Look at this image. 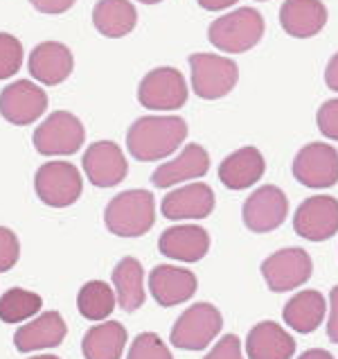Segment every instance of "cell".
<instances>
[{
    "instance_id": "obj_17",
    "label": "cell",
    "mask_w": 338,
    "mask_h": 359,
    "mask_svg": "<svg viewBox=\"0 0 338 359\" xmlns=\"http://www.w3.org/2000/svg\"><path fill=\"white\" fill-rule=\"evenodd\" d=\"M167 219H203L214 210V192L206 183H190L171 190L160 203Z\"/></svg>"
},
{
    "instance_id": "obj_19",
    "label": "cell",
    "mask_w": 338,
    "mask_h": 359,
    "mask_svg": "<svg viewBox=\"0 0 338 359\" xmlns=\"http://www.w3.org/2000/svg\"><path fill=\"white\" fill-rule=\"evenodd\" d=\"M66 337V321L59 312H43L29 323L20 325L14 334V346L18 353L43 351V348L61 346Z\"/></svg>"
},
{
    "instance_id": "obj_37",
    "label": "cell",
    "mask_w": 338,
    "mask_h": 359,
    "mask_svg": "<svg viewBox=\"0 0 338 359\" xmlns=\"http://www.w3.org/2000/svg\"><path fill=\"white\" fill-rule=\"evenodd\" d=\"M325 81H327V86L338 93V53L330 59V64L325 68Z\"/></svg>"
},
{
    "instance_id": "obj_18",
    "label": "cell",
    "mask_w": 338,
    "mask_h": 359,
    "mask_svg": "<svg viewBox=\"0 0 338 359\" xmlns=\"http://www.w3.org/2000/svg\"><path fill=\"white\" fill-rule=\"evenodd\" d=\"M197 276L188 269H178L171 264H160L149 273V290L151 296L162 307L181 305L190 301L197 292Z\"/></svg>"
},
{
    "instance_id": "obj_25",
    "label": "cell",
    "mask_w": 338,
    "mask_h": 359,
    "mask_svg": "<svg viewBox=\"0 0 338 359\" xmlns=\"http://www.w3.org/2000/svg\"><path fill=\"white\" fill-rule=\"evenodd\" d=\"M127 346V327L118 321L93 325L84 334L81 353L86 359H120Z\"/></svg>"
},
{
    "instance_id": "obj_33",
    "label": "cell",
    "mask_w": 338,
    "mask_h": 359,
    "mask_svg": "<svg viewBox=\"0 0 338 359\" xmlns=\"http://www.w3.org/2000/svg\"><path fill=\"white\" fill-rule=\"evenodd\" d=\"M316 125H318L323 136L338 140V97L327 100L318 109V114H316Z\"/></svg>"
},
{
    "instance_id": "obj_8",
    "label": "cell",
    "mask_w": 338,
    "mask_h": 359,
    "mask_svg": "<svg viewBox=\"0 0 338 359\" xmlns=\"http://www.w3.org/2000/svg\"><path fill=\"white\" fill-rule=\"evenodd\" d=\"M188 84L176 68L160 66L142 77L138 86V102L151 111H174L188 102Z\"/></svg>"
},
{
    "instance_id": "obj_15",
    "label": "cell",
    "mask_w": 338,
    "mask_h": 359,
    "mask_svg": "<svg viewBox=\"0 0 338 359\" xmlns=\"http://www.w3.org/2000/svg\"><path fill=\"white\" fill-rule=\"evenodd\" d=\"M29 73L36 81L48 86H57L66 81L75 68V57L70 48L59 41H43L29 55Z\"/></svg>"
},
{
    "instance_id": "obj_40",
    "label": "cell",
    "mask_w": 338,
    "mask_h": 359,
    "mask_svg": "<svg viewBox=\"0 0 338 359\" xmlns=\"http://www.w3.org/2000/svg\"><path fill=\"white\" fill-rule=\"evenodd\" d=\"M32 359H59L55 355H38V357H32Z\"/></svg>"
},
{
    "instance_id": "obj_23",
    "label": "cell",
    "mask_w": 338,
    "mask_h": 359,
    "mask_svg": "<svg viewBox=\"0 0 338 359\" xmlns=\"http://www.w3.org/2000/svg\"><path fill=\"white\" fill-rule=\"evenodd\" d=\"M248 359H291L295 353V341L273 321H262L248 332L246 341Z\"/></svg>"
},
{
    "instance_id": "obj_38",
    "label": "cell",
    "mask_w": 338,
    "mask_h": 359,
    "mask_svg": "<svg viewBox=\"0 0 338 359\" xmlns=\"http://www.w3.org/2000/svg\"><path fill=\"white\" fill-rule=\"evenodd\" d=\"M197 3L203 9H208V12H221V9L232 7L234 3H237V0H197Z\"/></svg>"
},
{
    "instance_id": "obj_4",
    "label": "cell",
    "mask_w": 338,
    "mask_h": 359,
    "mask_svg": "<svg viewBox=\"0 0 338 359\" xmlns=\"http://www.w3.org/2000/svg\"><path fill=\"white\" fill-rule=\"evenodd\" d=\"M192 70V88L194 95L201 100H219L225 97L239 81V68L232 59L221 55L197 53L190 55Z\"/></svg>"
},
{
    "instance_id": "obj_2",
    "label": "cell",
    "mask_w": 338,
    "mask_h": 359,
    "mask_svg": "<svg viewBox=\"0 0 338 359\" xmlns=\"http://www.w3.org/2000/svg\"><path fill=\"white\" fill-rule=\"evenodd\" d=\"M106 229L120 238H140L156 222V201L149 190H127L108 201Z\"/></svg>"
},
{
    "instance_id": "obj_27",
    "label": "cell",
    "mask_w": 338,
    "mask_h": 359,
    "mask_svg": "<svg viewBox=\"0 0 338 359\" xmlns=\"http://www.w3.org/2000/svg\"><path fill=\"white\" fill-rule=\"evenodd\" d=\"M284 321L286 325H291L295 332L309 334L316 327L321 325L325 316V299L321 292H300L286 303L284 307Z\"/></svg>"
},
{
    "instance_id": "obj_36",
    "label": "cell",
    "mask_w": 338,
    "mask_h": 359,
    "mask_svg": "<svg viewBox=\"0 0 338 359\" xmlns=\"http://www.w3.org/2000/svg\"><path fill=\"white\" fill-rule=\"evenodd\" d=\"M327 337L338 344V285L330 294V321H327Z\"/></svg>"
},
{
    "instance_id": "obj_26",
    "label": "cell",
    "mask_w": 338,
    "mask_h": 359,
    "mask_svg": "<svg viewBox=\"0 0 338 359\" xmlns=\"http://www.w3.org/2000/svg\"><path fill=\"white\" fill-rule=\"evenodd\" d=\"M113 285L122 310L136 312L145 303V271L136 258H122L113 269Z\"/></svg>"
},
{
    "instance_id": "obj_14",
    "label": "cell",
    "mask_w": 338,
    "mask_h": 359,
    "mask_svg": "<svg viewBox=\"0 0 338 359\" xmlns=\"http://www.w3.org/2000/svg\"><path fill=\"white\" fill-rule=\"evenodd\" d=\"M293 229L304 240H330L338 233V199L323 197V194L304 199L293 217Z\"/></svg>"
},
{
    "instance_id": "obj_34",
    "label": "cell",
    "mask_w": 338,
    "mask_h": 359,
    "mask_svg": "<svg viewBox=\"0 0 338 359\" xmlns=\"http://www.w3.org/2000/svg\"><path fill=\"white\" fill-rule=\"evenodd\" d=\"M206 359H241V344L234 334H225L223 339L212 348Z\"/></svg>"
},
{
    "instance_id": "obj_31",
    "label": "cell",
    "mask_w": 338,
    "mask_h": 359,
    "mask_svg": "<svg viewBox=\"0 0 338 359\" xmlns=\"http://www.w3.org/2000/svg\"><path fill=\"white\" fill-rule=\"evenodd\" d=\"M127 359H174L169 348L162 344V339L153 332H142L131 344V351Z\"/></svg>"
},
{
    "instance_id": "obj_41",
    "label": "cell",
    "mask_w": 338,
    "mask_h": 359,
    "mask_svg": "<svg viewBox=\"0 0 338 359\" xmlns=\"http://www.w3.org/2000/svg\"><path fill=\"white\" fill-rule=\"evenodd\" d=\"M140 3H145V5H156V3H162V0H140Z\"/></svg>"
},
{
    "instance_id": "obj_3",
    "label": "cell",
    "mask_w": 338,
    "mask_h": 359,
    "mask_svg": "<svg viewBox=\"0 0 338 359\" xmlns=\"http://www.w3.org/2000/svg\"><path fill=\"white\" fill-rule=\"evenodd\" d=\"M264 36V18L258 9L241 7L217 18L208 27L210 43L221 53L237 55L255 48Z\"/></svg>"
},
{
    "instance_id": "obj_10",
    "label": "cell",
    "mask_w": 338,
    "mask_h": 359,
    "mask_svg": "<svg viewBox=\"0 0 338 359\" xmlns=\"http://www.w3.org/2000/svg\"><path fill=\"white\" fill-rule=\"evenodd\" d=\"M293 177L307 188H332L338 181V151L325 142H309L295 154Z\"/></svg>"
},
{
    "instance_id": "obj_29",
    "label": "cell",
    "mask_w": 338,
    "mask_h": 359,
    "mask_svg": "<svg viewBox=\"0 0 338 359\" xmlns=\"http://www.w3.org/2000/svg\"><path fill=\"white\" fill-rule=\"evenodd\" d=\"M43 307V299L34 292L20 290V287H14V290L5 292L0 296V321L5 323H23Z\"/></svg>"
},
{
    "instance_id": "obj_20",
    "label": "cell",
    "mask_w": 338,
    "mask_h": 359,
    "mask_svg": "<svg viewBox=\"0 0 338 359\" xmlns=\"http://www.w3.org/2000/svg\"><path fill=\"white\" fill-rule=\"evenodd\" d=\"M327 23V7L321 0H284L280 7V25L293 39L316 36Z\"/></svg>"
},
{
    "instance_id": "obj_6",
    "label": "cell",
    "mask_w": 338,
    "mask_h": 359,
    "mask_svg": "<svg viewBox=\"0 0 338 359\" xmlns=\"http://www.w3.org/2000/svg\"><path fill=\"white\" fill-rule=\"evenodd\" d=\"M34 190L45 206L66 208V206H73L81 197L84 181H81V174L73 163L50 161L36 170Z\"/></svg>"
},
{
    "instance_id": "obj_30",
    "label": "cell",
    "mask_w": 338,
    "mask_h": 359,
    "mask_svg": "<svg viewBox=\"0 0 338 359\" xmlns=\"http://www.w3.org/2000/svg\"><path fill=\"white\" fill-rule=\"evenodd\" d=\"M23 66V43L7 32H0V79H9Z\"/></svg>"
},
{
    "instance_id": "obj_13",
    "label": "cell",
    "mask_w": 338,
    "mask_h": 359,
    "mask_svg": "<svg viewBox=\"0 0 338 359\" xmlns=\"http://www.w3.org/2000/svg\"><path fill=\"white\" fill-rule=\"evenodd\" d=\"M286 212H289L286 194L278 186H262L246 199L241 217L246 229L253 233H269L282 226Z\"/></svg>"
},
{
    "instance_id": "obj_32",
    "label": "cell",
    "mask_w": 338,
    "mask_h": 359,
    "mask_svg": "<svg viewBox=\"0 0 338 359\" xmlns=\"http://www.w3.org/2000/svg\"><path fill=\"white\" fill-rule=\"evenodd\" d=\"M20 255V244L14 231L7 226H0V273L9 271L18 262Z\"/></svg>"
},
{
    "instance_id": "obj_7",
    "label": "cell",
    "mask_w": 338,
    "mask_h": 359,
    "mask_svg": "<svg viewBox=\"0 0 338 359\" xmlns=\"http://www.w3.org/2000/svg\"><path fill=\"white\" fill-rule=\"evenodd\" d=\"M221 312L210 303H197L188 307L174 323L169 339L183 351H203L221 332Z\"/></svg>"
},
{
    "instance_id": "obj_39",
    "label": "cell",
    "mask_w": 338,
    "mask_h": 359,
    "mask_svg": "<svg viewBox=\"0 0 338 359\" xmlns=\"http://www.w3.org/2000/svg\"><path fill=\"white\" fill-rule=\"evenodd\" d=\"M300 359H334L327 351H321V348H314V351H307L300 355Z\"/></svg>"
},
{
    "instance_id": "obj_24",
    "label": "cell",
    "mask_w": 338,
    "mask_h": 359,
    "mask_svg": "<svg viewBox=\"0 0 338 359\" xmlns=\"http://www.w3.org/2000/svg\"><path fill=\"white\" fill-rule=\"evenodd\" d=\"M138 12L129 0H99L93 9V25L101 36L122 39L133 32Z\"/></svg>"
},
{
    "instance_id": "obj_28",
    "label": "cell",
    "mask_w": 338,
    "mask_h": 359,
    "mask_svg": "<svg viewBox=\"0 0 338 359\" xmlns=\"http://www.w3.org/2000/svg\"><path fill=\"white\" fill-rule=\"evenodd\" d=\"M115 299L118 296L113 294V290L104 280H90L79 290V314L86 316L88 321H104L115 310Z\"/></svg>"
},
{
    "instance_id": "obj_42",
    "label": "cell",
    "mask_w": 338,
    "mask_h": 359,
    "mask_svg": "<svg viewBox=\"0 0 338 359\" xmlns=\"http://www.w3.org/2000/svg\"><path fill=\"white\" fill-rule=\"evenodd\" d=\"M260 3H264V0H260Z\"/></svg>"
},
{
    "instance_id": "obj_11",
    "label": "cell",
    "mask_w": 338,
    "mask_h": 359,
    "mask_svg": "<svg viewBox=\"0 0 338 359\" xmlns=\"http://www.w3.org/2000/svg\"><path fill=\"white\" fill-rule=\"evenodd\" d=\"M311 258L304 249H282L262 262V276L269 290L289 292L311 278Z\"/></svg>"
},
{
    "instance_id": "obj_21",
    "label": "cell",
    "mask_w": 338,
    "mask_h": 359,
    "mask_svg": "<svg viewBox=\"0 0 338 359\" xmlns=\"http://www.w3.org/2000/svg\"><path fill=\"white\" fill-rule=\"evenodd\" d=\"M158 249L162 255L181 262H199L210 249V235L206 229L183 224V226H171L160 235Z\"/></svg>"
},
{
    "instance_id": "obj_35",
    "label": "cell",
    "mask_w": 338,
    "mask_h": 359,
    "mask_svg": "<svg viewBox=\"0 0 338 359\" xmlns=\"http://www.w3.org/2000/svg\"><path fill=\"white\" fill-rule=\"evenodd\" d=\"M29 3L41 14H64L77 0H29Z\"/></svg>"
},
{
    "instance_id": "obj_22",
    "label": "cell",
    "mask_w": 338,
    "mask_h": 359,
    "mask_svg": "<svg viewBox=\"0 0 338 359\" xmlns=\"http://www.w3.org/2000/svg\"><path fill=\"white\" fill-rule=\"evenodd\" d=\"M266 170V161L258 147H241L225 156L219 165V179L230 190H246L255 186Z\"/></svg>"
},
{
    "instance_id": "obj_9",
    "label": "cell",
    "mask_w": 338,
    "mask_h": 359,
    "mask_svg": "<svg viewBox=\"0 0 338 359\" xmlns=\"http://www.w3.org/2000/svg\"><path fill=\"white\" fill-rule=\"evenodd\" d=\"M48 95L45 90L29 79H18L0 93V116L16 127L32 125L45 114Z\"/></svg>"
},
{
    "instance_id": "obj_12",
    "label": "cell",
    "mask_w": 338,
    "mask_h": 359,
    "mask_svg": "<svg viewBox=\"0 0 338 359\" xmlns=\"http://www.w3.org/2000/svg\"><path fill=\"white\" fill-rule=\"evenodd\" d=\"M84 172L86 179L97 188H113L120 181H125L129 172V163L125 158V151L113 140H97L93 142L84 158Z\"/></svg>"
},
{
    "instance_id": "obj_1",
    "label": "cell",
    "mask_w": 338,
    "mask_h": 359,
    "mask_svg": "<svg viewBox=\"0 0 338 359\" xmlns=\"http://www.w3.org/2000/svg\"><path fill=\"white\" fill-rule=\"evenodd\" d=\"M188 138V122L178 116H145L129 127L127 147L136 161H160L176 151Z\"/></svg>"
},
{
    "instance_id": "obj_16",
    "label": "cell",
    "mask_w": 338,
    "mask_h": 359,
    "mask_svg": "<svg viewBox=\"0 0 338 359\" xmlns=\"http://www.w3.org/2000/svg\"><path fill=\"white\" fill-rule=\"evenodd\" d=\"M208 170H210V156L206 147L192 142V145H185V149L176 158L158 165V170L151 174V183L156 188H171L183 181L206 177Z\"/></svg>"
},
{
    "instance_id": "obj_5",
    "label": "cell",
    "mask_w": 338,
    "mask_h": 359,
    "mask_svg": "<svg viewBox=\"0 0 338 359\" xmlns=\"http://www.w3.org/2000/svg\"><path fill=\"white\" fill-rule=\"evenodd\" d=\"M86 129L75 114L55 111L34 131V147L43 156H70L81 149Z\"/></svg>"
}]
</instances>
